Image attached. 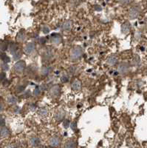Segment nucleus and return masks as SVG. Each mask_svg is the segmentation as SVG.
Here are the masks:
<instances>
[{
	"label": "nucleus",
	"mask_w": 147,
	"mask_h": 148,
	"mask_svg": "<svg viewBox=\"0 0 147 148\" xmlns=\"http://www.w3.org/2000/svg\"><path fill=\"white\" fill-rule=\"evenodd\" d=\"M61 80H62V82H64V83L67 82L69 80L68 76H67V75H64V76H62V78H61Z\"/></svg>",
	"instance_id": "c85d7f7f"
},
{
	"label": "nucleus",
	"mask_w": 147,
	"mask_h": 148,
	"mask_svg": "<svg viewBox=\"0 0 147 148\" xmlns=\"http://www.w3.org/2000/svg\"><path fill=\"white\" fill-rule=\"evenodd\" d=\"M71 27H72V22L70 20L66 21L62 25V29L64 31H70L71 30Z\"/></svg>",
	"instance_id": "ddd939ff"
},
{
	"label": "nucleus",
	"mask_w": 147,
	"mask_h": 148,
	"mask_svg": "<svg viewBox=\"0 0 147 148\" xmlns=\"http://www.w3.org/2000/svg\"><path fill=\"white\" fill-rule=\"evenodd\" d=\"M29 94H30V92H29V91H27V92H25V94H24V96H25V97H27V96H28Z\"/></svg>",
	"instance_id": "58836bf2"
},
{
	"label": "nucleus",
	"mask_w": 147,
	"mask_h": 148,
	"mask_svg": "<svg viewBox=\"0 0 147 148\" xmlns=\"http://www.w3.org/2000/svg\"><path fill=\"white\" fill-rule=\"evenodd\" d=\"M21 57H22V54H21V53L18 52V51H17L16 53H15L13 55V59L16 61L19 60Z\"/></svg>",
	"instance_id": "393cba45"
},
{
	"label": "nucleus",
	"mask_w": 147,
	"mask_h": 148,
	"mask_svg": "<svg viewBox=\"0 0 147 148\" xmlns=\"http://www.w3.org/2000/svg\"><path fill=\"white\" fill-rule=\"evenodd\" d=\"M70 127H71V129H72V130L75 131V130H77V124H76V122H75V121H73V122L71 123V124H70Z\"/></svg>",
	"instance_id": "cd10ccee"
},
{
	"label": "nucleus",
	"mask_w": 147,
	"mask_h": 148,
	"mask_svg": "<svg viewBox=\"0 0 147 148\" xmlns=\"http://www.w3.org/2000/svg\"><path fill=\"white\" fill-rule=\"evenodd\" d=\"M61 140L60 138L58 136H53L52 138L50 139V141H49V144L51 147H58L59 145H60Z\"/></svg>",
	"instance_id": "6e6552de"
},
{
	"label": "nucleus",
	"mask_w": 147,
	"mask_h": 148,
	"mask_svg": "<svg viewBox=\"0 0 147 148\" xmlns=\"http://www.w3.org/2000/svg\"><path fill=\"white\" fill-rule=\"evenodd\" d=\"M42 32L44 33V34H47L49 32H50V27H48L47 25H44L42 28Z\"/></svg>",
	"instance_id": "bb28decb"
},
{
	"label": "nucleus",
	"mask_w": 147,
	"mask_h": 148,
	"mask_svg": "<svg viewBox=\"0 0 147 148\" xmlns=\"http://www.w3.org/2000/svg\"><path fill=\"white\" fill-rule=\"evenodd\" d=\"M61 92V87L59 85V84H55V85H53L52 88H50V95L52 96V97L56 98L59 96Z\"/></svg>",
	"instance_id": "39448f33"
},
{
	"label": "nucleus",
	"mask_w": 147,
	"mask_h": 148,
	"mask_svg": "<svg viewBox=\"0 0 147 148\" xmlns=\"http://www.w3.org/2000/svg\"><path fill=\"white\" fill-rule=\"evenodd\" d=\"M0 119H1V116H0Z\"/></svg>",
	"instance_id": "79ce46f5"
},
{
	"label": "nucleus",
	"mask_w": 147,
	"mask_h": 148,
	"mask_svg": "<svg viewBox=\"0 0 147 148\" xmlns=\"http://www.w3.org/2000/svg\"><path fill=\"white\" fill-rule=\"evenodd\" d=\"M33 93H34V96H39L41 93V89L39 88V87H36V88H35V90H34V92H33Z\"/></svg>",
	"instance_id": "a878e982"
},
{
	"label": "nucleus",
	"mask_w": 147,
	"mask_h": 148,
	"mask_svg": "<svg viewBox=\"0 0 147 148\" xmlns=\"http://www.w3.org/2000/svg\"><path fill=\"white\" fill-rule=\"evenodd\" d=\"M129 69V64L127 62H120L118 66V71L119 73H126Z\"/></svg>",
	"instance_id": "20e7f679"
},
{
	"label": "nucleus",
	"mask_w": 147,
	"mask_h": 148,
	"mask_svg": "<svg viewBox=\"0 0 147 148\" xmlns=\"http://www.w3.org/2000/svg\"><path fill=\"white\" fill-rule=\"evenodd\" d=\"M21 112V108L19 107H16V108L14 109V113H20Z\"/></svg>",
	"instance_id": "f704fd0d"
},
{
	"label": "nucleus",
	"mask_w": 147,
	"mask_h": 148,
	"mask_svg": "<svg viewBox=\"0 0 147 148\" xmlns=\"http://www.w3.org/2000/svg\"><path fill=\"white\" fill-rule=\"evenodd\" d=\"M84 51L81 46H75L70 51V59L71 61H77L81 58Z\"/></svg>",
	"instance_id": "f257e3e1"
},
{
	"label": "nucleus",
	"mask_w": 147,
	"mask_h": 148,
	"mask_svg": "<svg viewBox=\"0 0 147 148\" xmlns=\"http://www.w3.org/2000/svg\"><path fill=\"white\" fill-rule=\"evenodd\" d=\"M71 88L73 90H79L81 88V82L79 79H75V81L72 82Z\"/></svg>",
	"instance_id": "9b49d317"
},
{
	"label": "nucleus",
	"mask_w": 147,
	"mask_h": 148,
	"mask_svg": "<svg viewBox=\"0 0 147 148\" xmlns=\"http://www.w3.org/2000/svg\"><path fill=\"white\" fill-rule=\"evenodd\" d=\"M18 101V99L14 96H10L8 98V102L10 104H15Z\"/></svg>",
	"instance_id": "6ab92c4d"
},
{
	"label": "nucleus",
	"mask_w": 147,
	"mask_h": 148,
	"mask_svg": "<svg viewBox=\"0 0 147 148\" xmlns=\"http://www.w3.org/2000/svg\"><path fill=\"white\" fill-rule=\"evenodd\" d=\"M24 90H25V87L24 86H18V88H17V91L18 92H22Z\"/></svg>",
	"instance_id": "c9c22d12"
},
{
	"label": "nucleus",
	"mask_w": 147,
	"mask_h": 148,
	"mask_svg": "<svg viewBox=\"0 0 147 148\" xmlns=\"http://www.w3.org/2000/svg\"><path fill=\"white\" fill-rule=\"evenodd\" d=\"M2 70H3V71H7L9 69V67H8V63L4 62L3 64H2Z\"/></svg>",
	"instance_id": "7c9ffc66"
},
{
	"label": "nucleus",
	"mask_w": 147,
	"mask_h": 148,
	"mask_svg": "<svg viewBox=\"0 0 147 148\" xmlns=\"http://www.w3.org/2000/svg\"><path fill=\"white\" fill-rule=\"evenodd\" d=\"M40 43H45L46 42V39L45 38H41L40 40H39Z\"/></svg>",
	"instance_id": "4c0bfd02"
},
{
	"label": "nucleus",
	"mask_w": 147,
	"mask_h": 148,
	"mask_svg": "<svg viewBox=\"0 0 147 148\" xmlns=\"http://www.w3.org/2000/svg\"><path fill=\"white\" fill-rule=\"evenodd\" d=\"M8 44L6 42H1V43H0V50H1V51H6L8 49Z\"/></svg>",
	"instance_id": "b1692460"
},
{
	"label": "nucleus",
	"mask_w": 147,
	"mask_h": 148,
	"mask_svg": "<svg viewBox=\"0 0 147 148\" xmlns=\"http://www.w3.org/2000/svg\"><path fill=\"white\" fill-rule=\"evenodd\" d=\"M140 10L138 7L135 6L129 9V17L131 19H135L140 16Z\"/></svg>",
	"instance_id": "f03ea898"
},
{
	"label": "nucleus",
	"mask_w": 147,
	"mask_h": 148,
	"mask_svg": "<svg viewBox=\"0 0 147 148\" xmlns=\"http://www.w3.org/2000/svg\"><path fill=\"white\" fill-rule=\"evenodd\" d=\"M38 113H39V115H40L42 116H45L48 113V111H47V110L46 108H42L38 110Z\"/></svg>",
	"instance_id": "412c9836"
},
{
	"label": "nucleus",
	"mask_w": 147,
	"mask_h": 148,
	"mask_svg": "<svg viewBox=\"0 0 147 148\" xmlns=\"http://www.w3.org/2000/svg\"><path fill=\"white\" fill-rule=\"evenodd\" d=\"M36 107L35 104H30V109L31 110H34L36 109Z\"/></svg>",
	"instance_id": "e433bc0d"
},
{
	"label": "nucleus",
	"mask_w": 147,
	"mask_h": 148,
	"mask_svg": "<svg viewBox=\"0 0 147 148\" xmlns=\"http://www.w3.org/2000/svg\"><path fill=\"white\" fill-rule=\"evenodd\" d=\"M50 67H47V66H44V67H42V69H41V74H42V76H47L50 72Z\"/></svg>",
	"instance_id": "f3484780"
},
{
	"label": "nucleus",
	"mask_w": 147,
	"mask_h": 148,
	"mask_svg": "<svg viewBox=\"0 0 147 148\" xmlns=\"http://www.w3.org/2000/svg\"><path fill=\"white\" fill-rule=\"evenodd\" d=\"M0 59H2L5 63H9L10 62V58L5 53H1L0 54Z\"/></svg>",
	"instance_id": "aec40b11"
},
{
	"label": "nucleus",
	"mask_w": 147,
	"mask_h": 148,
	"mask_svg": "<svg viewBox=\"0 0 147 148\" xmlns=\"http://www.w3.org/2000/svg\"><path fill=\"white\" fill-rule=\"evenodd\" d=\"M0 136L2 138H7L10 136V131H9L8 128L6 127H2V128L0 129Z\"/></svg>",
	"instance_id": "f8f14e48"
},
{
	"label": "nucleus",
	"mask_w": 147,
	"mask_h": 148,
	"mask_svg": "<svg viewBox=\"0 0 147 148\" xmlns=\"http://www.w3.org/2000/svg\"><path fill=\"white\" fill-rule=\"evenodd\" d=\"M131 30L130 23L129 22H125L122 25H121V32L124 34H129Z\"/></svg>",
	"instance_id": "9d476101"
},
{
	"label": "nucleus",
	"mask_w": 147,
	"mask_h": 148,
	"mask_svg": "<svg viewBox=\"0 0 147 148\" xmlns=\"http://www.w3.org/2000/svg\"><path fill=\"white\" fill-rule=\"evenodd\" d=\"M40 143H41L40 138H39V137H36V136L32 137V138L30 139V144L32 145V146H34V147L38 146Z\"/></svg>",
	"instance_id": "2eb2a0df"
},
{
	"label": "nucleus",
	"mask_w": 147,
	"mask_h": 148,
	"mask_svg": "<svg viewBox=\"0 0 147 148\" xmlns=\"http://www.w3.org/2000/svg\"><path fill=\"white\" fill-rule=\"evenodd\" d=\"M18 45L16 43H14V42L10 43V46H9V50H10V52L12 55H14L15 53H16L18 51Z\"/></svg>",
	"instance_id": "dca6fc26"
},
{
	"label": "nucleus",
	"mask_w": 147,
	"mask_h": 148,
	"mask_svg": "<svg viewBox=\"0 0 147 148\" xmlns=\"http://www.w3.org/2000/svg\"><path fill=\"white\" fill-rule=\"evenodd\" d=\"M53 56V53L52 52L50 51V50H47V51H46V52L44 53V57L46 59H51Z\"/></svg>",
	"instance_id": "5701e85b"
},
{
	"label": "nucleus",
	"mask_w": 147,
	"mask_h": 148,
	"mask_svg": "<svg viewBox=\"0 0 147 148\" xmlns=\"http://www.w3.org/2000/svg\"><path fill=\"white\" fill-rule=\"evenodd\" d=\"M36 49V44L34 42H28L24 47V52L27 55H30L34 52Z\"/></svg>",
	"instance_id": "7ed1b4c3"
},
{
	"label": "nucleus",
	"mask_w": 147,
	"mask_h": 148,
	"mask_svg": "<svg viewBox=\"0 0 147 148\" xmlns=\"http://www.w3.org/2000/svg\"><path fill=\"white\" fill-rule=\"evenodd\" d=\"M50 40H51V42L53 43V44H59V43L62 42V39L61 35H59V34H53L51 35V37H50Z\"/></svg>",
	"instance_id": "0eeeda50"
},
{
	"label": "nucleus",
	"mask_w": 147,
	"mask_h": 148,
	"mask_svg": "<svg viewBox=\"0 0 147 148\" xmlns=\"http://www.w3.org/2000/svg\"><path fill=\"white\" fill-rule=\"evenodd\" d=\"M3 110V105L2 104H0V113Z\"/></svg>",
	"instance_id": "ea45409f"
},
{
	"label": "nucleus",
	"mask_w": 147,
	"mask_h": 148,
	"mask_svg": "<svg viewBox=\"0 0 147 148\" xmlns=\"http://www.w3.org/2000/svg\"><path fill=\"white\" fill-rule=\"evenodd\" d=\"M95 9H96V10H101V8H95Z\"/></svg>",
	"instance_id": "a19ab883"
},
{
	"label": "nucleus",
	"mask_w": 147,
	"mask_h": 148,
	"mask_svg": "<svg viewBox=\"0 0 147 148\" xmlns=\"http://www.w3.org/2000/svg\"><path fill=\"white\" fill-rule=\"evenodd\" d=\"M63 125H64V127L66 128V129H67V128H68L69 127H70V121H69L68 119H66L65 121H64Z\"/></svg>",
	"instance_id": "c756f323"
},
{
	"label": "nucleus",
	"mask_w": 147,
	"mask_h": 148,
	"mask_svg": "<svg viewBox=\"0 0 147 148\" xmlns=\"http://www.w3.org/2000/svg\"><path fill=\"white\" fill-rule=\"evenodd\" d=\"M130 2V0H120V2L123 5H126Z\"/></svg>",
	"instance_id": "72a5a7b5"
},
{
	"label": "nucleus",
	"mask_w": 147,
	"mask_h": 148,
	"mask_svg": "<svg viewBox=\"0 0 147 148\" xmlns=\"http://www.w3.org/2000/svg\"><path fill=\"white\" fill-rule=\"evenodd\" d=\"M25 39H26V36H25V33L22 32V31L18 33L16 36L17 41H18V42H23V41L25 40Z\"/></svg>",
	"instance_id": "a211bd4d"
},
{
	"label": "nucleus",
	"mask_w": 147,
	"mask_h": 148,
	"mask_svg": "<svg viewBox=\"0 0 147 148\" xmlns=\"http://www.w3.org/2000/svg\"><path fill=\"white\" fill-rule=\"evenodd\" d=\"M55 119L58 121H62L64 119V112L63 110L58 111L55 114Z\"/></svg>",
	"instance_id": "4468645a"
},
{
	"label": "nucleus",
	"mask_w": 147,
	"mask_h": 148,
	"mask_svg": "<svg viewBox=\"0 0 147 148\" xmlns=\"http://www.w3.org/2000/svg\"><path fill=\"white\" fill-rule=\"evenodd\" d=\"M118 62V58L116 56H109L107 59V63L109 66H115Z\"/></svg>",
	"instance_id": "1a4fd4ad"
},
{
	"label": "nucleus",
	"mask_w": 147,
	"mask_h": 148,
	"mask_svg": "<svg viewBox=\"0 0 147 148\" xmlns=\"http://www.w3.org/2000/svg\"><path fill=\"white\" fill-rule=\"evenodd\" d=\"M5 126V120L4 119H0V127Z\"/></svg>",
	"instance_id": "473e14b6"
},
{
	"label": "nucleus",
	"mask_w": 147,
	"mask_h": 148,
	"mask_svg": "<svg viewBox=\"0 0 147 148\" xmlns=\"http://www.w3.org/2000/svg\"><path fill=\"white\" fill-rule=\"evenodd\" d=\"M75 147V143L73 140H69V141H67L65 144V147L71 148V147Z\"/></svg>",
	"instance_id": "4be33fe9"
},
{
	"label": "nucleus",
	"mask_w": 147,
	"mask_h": 148,
	"mask_svg": "<svg viewBox=\"0 0 147 148\" xmlns=\"http://www.w3.org/2000/svg\"><path fill=\"white\" fill-rule=\"evenodd\" d=\"M6 78V73L5 72H2L0 73V80H4Z\"/></svg>",
	"instance_id": "2f4dec72"
},
{
	"label": "nucleus",
	"mask_w": 147,
	"mask_h": 148,
	"mask_svg": "<svg viewBox=\"0 0 147 148\" xmlns=\"http://www.w3.org/2000/svg\"><path fill=\"white\" fill-rule=\"evenodd\" d=\"M25 65H26V64H25L24 61H18L15 64V65H14V70L17 73H22L24 71V70H25Z\"/></svg>",
	"instance_id": "423d86ee"
}]
</instances>
